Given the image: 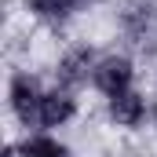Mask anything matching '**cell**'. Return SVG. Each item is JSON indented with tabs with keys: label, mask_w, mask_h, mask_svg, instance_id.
<instances>
[{
	"label": "cell",
	"mask_w": 157,
	"mask_h": 157,
	"mask_svg": "<svg viewBox=\"0 0 157 157\" xmlns=\"http://www.w3.org/2000/svg\"><path fill=\"white\" fill-rule=\"evenodd\" d=\"M128 80H132V66H128L124 59H106V62L95 70V84H99L106 95L128 91Z\"/></svg>",
	"instance_id": "1"
},
{
	"label": "cell",
	"mask_w": 157,
	"mask_h": 157,
	"mask_svg": "<svg viewBox=\"0 0 157 157\" xmlns=\"http://www.w3.org/2000/svg\"><path fill=\"white\" fill-rule=\"evenodd\" d=\"M11 102H15L18 117L29 121V117L40 113V102H44V99L37 95V84H33L29 77H15V84H11Z\"/></svg>",
	"instance_id": "2"
},
{
	"label": "cell",
	"mask_w": 157,
	"mask_h": 157,
	"mask_svg": "<svg viewBox=\"0 0 157 157\" xmlns=\"http://www.w3.org/2000/svg\"><path fill=\"white\" fill-rule=\"evenodd\" d=\"M110 113H113L121 124H139V117H143V99L132 95V91L110 95Z\"/></svg>",
	"instance_id": "3"
},
{
	"label": "cell",
	"mask_w": 157,
	"mask_h": 157,
	"mask_svg": "<svg viewBox=\"0 0 157 157\" xmlns=\"http://www.w3.org/2000/svg\"><path fill=\"white\" fill-rule=\"evenodd\" d=\"M73 113V102L66 99V95H44V102H40V121L48 124V128H55V124H62V121Z\"/></svg>",
	"instance_id": "4"
},
{
	"label": "cell",
	"mask_w": 157,
	"mask_h": 157,
	"mask_svg": "<svg viewBox=\"0 0 157 157\" xmlns=\"http://www.w3.org/2000/svg\"><path fill=\"white\" fill-rule=\"evenodd\" d=\"M22 157H66V150L51 139H33V143H26Z\"/></svg>",
	"instance_id": "5"
},
{
	"label": "cell",
	"mask_w": 157,
	"mask_h": 157,
	"mask_svg": "<svg viewBox=\"0 0 157 157\" xmlns=\"http://www.w3.org/2000/svg\"><path fill=\"white\" fill-rule=\"evenodd\" d=\"M73 4H77V0H33V11L48 15V18H59V15H66Z\"/></svg>",
	"instance_id": "6"
}]
</instances>
